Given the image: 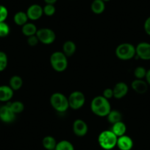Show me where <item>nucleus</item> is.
<instances>
[{"instance_id":"18","label":"nucleus","mask_w":150,"mask_h":150,"mask_svg":"<svg viewBox=\"0 0 150 150\" xmlns=\"http://www.w3.org/2000/svg\"><path fill=\"white\" fill-rule=\"evenodd\" d=\"M92 12L95 14H101L105 11V4L102 0H93L91 5Z\"/></svg>"},{"instance_id":"13","label":"nucleus","mask_w":150,"mask_h":150,"mask_svg":"<svg viewBox=\"0 0 150 150\" xmlns=\"http://www.w3.org/2000/svg\"><path fill=\"white\" fill-rule=\"evenodd\" d=\"M133 141L127 135H122L118 138L116 146L120 150H131L133 147Z\"/></svg>"},{"instance_id":"2","label":"nucleus","mask_w":150,"mask_h":150,"mask_svg":"<svg viewBox=\"0 0 150 150\" xmlns=\"http://www.w3.org/2000/svg\"><path fill=\"white\" fill-rule=\"evenodd\" d=\"M118 137L111 130H105L99 134L98 143L105 150H111L116 146Z\"/></svg>"},{"instance_id":"1","label":"nucleus","mask_w":150,"mask_h":150,"mask_svg":"<svg viewBox=\"0 0 150 150\" xmlns=\"http://www.w3.org/2000/svg\"><path fill=\"white\" fill-rule=\"evenodd\" d=\"M91 109L95 115L104 117L108 116L111 110V106L108 99L103 96H97L91 101Z\"/></svg>"},{"instance_id":"12","label":"nucleus","mask_w":150,"mask_h":150,"mask_svg":"<svg viewBox=\"0 0 150 150\" xmlns=\"http://www.w3.org/2000/svg\"><path fill=\"white\" fill-rule=\"evenodd\" d=\"M112 91H113V97L120 99L127 94L129 88L125 83L119 82V83H116Z\"/></svg>"},{"instance_id":"22","label":"nucleus","mask_w":150,"mask_h":150,"mask_svg":"<svg viewBox=\"0 0 150 150\" xmlns=\"http://www.w3.org/2000/svg\"><path fill=\"white\" fill-rule=\"evenodd\" d=\"M10 87L13 91H18L22 87L23 80L18 75H14L10 79Z\"/></svg>"},{"instance_id":"25","label":"nucleus","mask_w":150,"mask_h":150,"mask_svg":"<svg viewBox=\"0 0 150 150\" xmlns=\"http://www.w3.org/2000/svg\"><path fill=\"white\" fill-rule=\"evenodd\" d=\"M8 104L9 105V106L11 107L12 110L15 112L16 114L21 113V112H23V110H24V104L21 102H19V101H16V102H9V103Z\"/></svg>"},{"instance_id":"14","label":"nucleus","mask_w":150,"mask_h":150,"mask_svg":"<svg viewBox=\"0 0 150 150\" xmlns=\"http://www.w3.org/2000/svg\"><path fill=\"white\" fill-rule=\"evenodd\" d=\"M148 86L149 85L146 82L144 81V80H139V79L133 80L131 84L132 88L139 94L145 93L148 90Z\"/></svg>"},{"instance_id":"35","label":"nucleus","mask_w":150,"mask_h":150,"mask_svg":"<svg viewBox=\"0 0 150 150\" xmlns=\"http://www.w3.org/2000/svg\"><path fill=\"white\" fill-rule=\"evenodd\" d=\"M44 2L47 4H50V5H54V3H56L57 0H44Z\"/></svg>"},{"instance_id":"11","label":"nucleus","mask_w":150,"mask_h":150,"mask_svg":"<svg viewBox=\"0 0 150 150\" xmlns=\"http://www.w3.org/2000/svg\"><path fill=\"white\" fill-rule=\"evenodd\" d=\"M88 130V125L82 119H77L73 123V132L79 137H83L87 134Z\"/></svg>"},{"instance_id":"33","label":"nucleus","mask_w":150,"mask_h":150,"mask_svg":"<svg viewBox=\"0 0 150 150\" xmlns=\"http://www.w3.org/2000/svg\"><path fill=\"white\" fill-rule=\"evenodd\" d=\"M144 30H145L146 33L148 35H150V16L146 19L145 22H144Z\"/></svg>"},{"instance_id":"17","label":"nucleus","mask_w":150,"mask_h":150,"mask_svg":"<svg viewBox=\"0 0 150 150\" xmlns=\"http://www.w3.org/2000/svg\"><path fill=\"white\" fill-rule=\"evenodd\" d=\"M111 131L119 138V137L125 135L127 131V127L125 124L121 121V122H116L112 125Z\"/></svg>"},{"instance_id":"5","label":"nucleus","mask_w":150,"mask_h":150,"mask_svg":"<svg viewBox=\"0 0 150 150\" xmlns=\"http://www.w3.org/2000/svg\"><path fill=\"white\" fill-rule=\"evenodd\" d=\"M116 54L117 57L122 60H129L133 58L136 54L135 47L129 43L119 44L116 49Z\"/></svg>"},{"instance_id":"34","label":"nucleus","mask_w":150,"mask_h":150,"mask_svg":"<svg viewBox=\"0 0 150 150\" xmlns=\"http://www.w3.org/2000/svg\"><path fill=\"white\" fill-rule=\"evenodd\" d=\"M146 82L148 83V85L150 86V69H149L146 71Z\"/></svg>"},{"instance_id":"7","label":"nucleus","mask_w":150,"mask_h":150,"mask_svg":"<svg viewBox=\"0 0 150 150\" xmlns=\"http://www.w3.org/2000/svg\"><path fill=\"white\" fill-rule=\"evenodd\" d=\"M36 35L40 42L47 45L52 44L56 38L54 32L50 28H41L38 30Z\"/></svg>"},{"instance_id":"30","label":"nucleus","mask_w":150,"mask_h":150,"mask_svg":"<svg viewBox=\"0 0 150 150\" xmlns=\"http://www.w3.org/2000/svg\"><path fill=\"white\" fill-rule=\"evenodd\" d=\"M8 16V11L5 6L0 5V22H3L6 20Z\"/></svg>"},{"instance_id":"16","label":"nucleus","mask_w":150,"mask_h":150,"mask_svg":"<svg viewBox=\"0 0 150 150\" xmlns=\"http://www.w3.org/2000/svg\"><path fill=\"white\" fill-rule=\"evenodd\" d=\"M77 47L74 42L71 41H67L63 45V52L66 57H71L76 52Z\"/></svg>"},{"instance_id":"10","label":"nucleus","mask_w":150,"mask_h":150,"mask_svg":"<svg viewBox=\"0 0 150 150\" xmlns=\"http://www.w3.org/2000/svg\"><path fill=\"white\" fill-rule=\"evenodd\" d=\"M26 13H27L29 19L32 20V21L38 20L40 18H41L42 15L44 14L43 8L40 6L39 5H37V4L30 5Z\"/></svg>"},{"instance_id":"28","label":"nucleus","mask_w":150,"mask_h":150,"mask_svg":"<svg viewBox=\"0 0 150 150\" xmlns=\"http://www.w3.org/2000/svg\"><path fill=\"white\" fill-rule=\"evenodd\" d=\"M10 33V27L5 21L0 22V37H6Z\"/></svg>"},{"instance_id":"36","label":"nucleus","mask_w":150,"mask_h":150,"mask_svg":"<svg viewBox=\"0 0 150 150\" xmlns=\"http://www.w3.org/2000/svg\"><path fill=\"white\" fill-rule=\"evenodd\" d=\"M102 1L105 2H109V1H110V0H102Z\"/></svg>"},{"instance_id":"31","label":"nucleus","mask_w":150,"mask_h":150,"mask_svg":"<svg viewBox=\"0 0 150 150\" xmlns=\"http://www.w3.org/2000/svg\"><path fill=\"white\" fill-rule=\"evenodd\" d=\"M38 42H39V40H38V38L36 35L28 37L27 43H28V44L30 47H35V46L38 44Z\"/></svg>"},{"instance_id":"15","label":"nucleus","mask_w":150,"mask_h":150,"mask_svg":"<svg viewBox=\"0 0 150 150\" xmlns=\"http://www.w3.org/2000/svg\"><path fill=\"white\" fill-rule=\"evenodd\" d=\"M13 96V90L10 86H0V102H8Z\"/></svg>"},{"instance_id":"32","label":"nucleus","mask_w":150,"mask_h":150,"mask_svg":"<svg viewBox=\"0 0 150 150\" xmlns=\"http://www.w3.org/2000/svg\"><path fill=\"white\" fill-rule=\"evenodd\" d=\"M102 96L109 100L110 98L113 97V91H112V89L109 88H108L105 89L103 91V95H102Z\"/></svg>"},{"instance_id":"23","label":"nucleus","mask_w":150,"mask_h":150,"mask_svg":"<svg viewBox=\"0 0 150 150\" xmlns=\"http://www.w3.org/2000/svg\"><path fill=\"white\" fill-rule=\"evenodd\" d=\"M107 118H108V122L110 124H112V125H113V124L116 123V122H121L122 119V116L119 110H112L110 111V112L107 116Z\"/></svg>"},{"instance_id":"19","label":"nucleus","mask_w":150,"mask_h":150,"mask_svg":"<svg viewBox=\"0 0 150 150\" xmlns=\"http://www.w3.org/2000/svg\"><path fill=\"white\" fill-rule=\"evenodd\" d=\"M57 144L55 138L50 135L44 137L42 141L43 146L47 150H54Z\"/></svg>"},{"instance_id":"9","label":"nucleus","mask_w":150,"mask_h":150,"mask_svg":"<svg viewBox=\"0 0 150 150\" xmlns=\"http://www.w3.org/2000/svg\"><path fill=\"white\" fill-rule=\"evenodd\" d=\"M136 54L140 59L144 60H150V44L141 42L135 47Z\"/></svg>"},{"instance_id":"3","label":"nucleus","mask_w":150,"mask_h":150,"mask_svg":"<svg viewBox=\"0 0 150 150\" xmlns=\"http://www.w3.org/2000/svg\"><path fill=\"white\" fill-rule=\"evenodd\" d=\"M50 63L56 71H64L68 67L67 57L63 52H54L50 56Z\"/></svg>"},{"instance_id":"4","label":"nucleus","mask_w":150,"mask_h":150,"mask_svg":"<svg viewBox=\"0 0 150 150\" xmlns=\"http://www.w3.org/2000/svg\"><path fill=\"white\" fill-rule=\"evenodd\" d=\"M50 104L57 112H66L69 108V99L61 93H54L50 97Z\"/></svg>"},{"instance_id":"6","label":"nucleus","mask_w":150,"mask_h":150,"mask_svg":"<svg viewBox=\"0 0 150 150\" xmlns=\"http://www.w3.org/2000/svg\"><path fill=\"white\" fill-rule=\"evenodd\" d=\"M69 107L73 110H79L84 105L86 97L83 92L76 91L69 95Z\"/></svg>"},{"instance_id":"8","label":"nucleus","mask_w":150,"mask_h":150,"mask_svg":"<svg viewBox=\"0 0 150 150\" xmlns=\"http://www.w3.org/2000/svg\"><path fill=\"white\" fill-rule=\"evenodd\" d=\"M0 119L5 123H11L16 119V113L8 104L0 108Z\"/></svg>"},{"instance_id":"26","label":"nucleus","mask_w":150,"mask_h":150,"mask_svg":"<svg viewBox=\"0 0 150 150\" xmlns=\"http://www.w3.org/2000/svg\"><path fill=\"white\" fill-rule=\"evenodd\" d=\"M146 69L143 66H138L135 68V71H134V75L136 79H139V80H143L145 78L146 74Z\"/></svg>"},{"instance_id":"20","label":"nucleus","mask_w":150,"mask_h":150,"mask_svg":"<svg viewBox=\"0 0 150 150\" xmlns=\"http://www.w3.org/2000/svg\"><path fill=\"white\" fill-rule=\"evenodd\" d=\"M22 33L25 36L30 37V36L35 35H36L38 30L36 26L33 23H28L25 24L22 26Z\"/></svg>"},{"instance_id":"27","label":"nucleus","mask_w":150,"mask_h":150,"mask_svg":"<svg viewBox=\"0 0 150 150\" xmlns=\"http://www.w3.org/2000/svg\"><path fill=\"white\" fill-rule=\"evenodd\" d=\"M8 56L4 52L0 51V71L5 70L8 66Z\"/></svg>"},{"instance_id":"29","label":"nucleus","mask_w":150,"mask_h":150,"mask_svg":"<svg viewBox=\"0 0 150 150\" xmlns=\"http://www.w3.org/2000/svg\"><path fill=\"white\" fill-rule=\"evenodd\" d=\"M55 7L54 5H50V4H47L43 8V11L44 13L47 16H52L55 13Z\"/></svg>"},{"instance_id":"24","label":"nucleus","mask_w":150,"mask_h":150,"mask_svg":"<svg viewBox=\"0 0 150 150\" xmlns=\"http://www.w3.org/2000/svg\"><path fill=\"white\" fill-rule=\"evenodd\" d=\"M54 150H74V147L70 141L63 140L57 143Z\"/></svg>"},{"instance_id":"21","label":"nucleus","mask_w":150,"mask_h":150,"mask_svg":"<svg viewBox=\"0 0 150 150\" xmlns=\"http://www.w3.org/2000/svg\"><path fill=\"white\" fill-rule=\"evenodd\" d=\"M28 19L29 18L27 15V13L22 12V11L17 12L13 17L14 22L18 26H23L27 24Z\"/></svg>"}]
</instances>
